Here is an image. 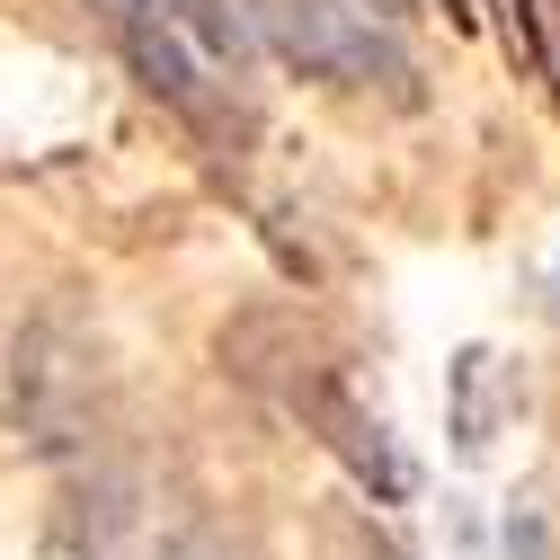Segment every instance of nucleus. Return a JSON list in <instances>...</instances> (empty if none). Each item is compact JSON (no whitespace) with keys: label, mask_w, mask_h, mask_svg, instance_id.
<instances>
[{"label":"nucleus","mask_w":560,"mask_h":560,"mask_svg":"<svg viewBox=\"0 0 560 560\" xmlns=\"http://www.w3.org/2000/svg\"><path fill=\"white\" fill-rule=\"evenodd\" d=\"M116 10L161 19L170 36H187L196 54H214L223 72H241V81H249V62H258V27H249L241 0H116Z\"/></svg>","instance_id":"nucleus-2"},{"label":"nucleus","mask_w":560,"mask_h":560,"mask_svg":"<svg viewBox=\"0 0 560 560\" xmlns=\"http://www.w3.org/2000/svg\"><path fill=\"white\" fill-rule=\"evenodd\" d=\"M258 27L276 36V54L303 62L312 81H347V90H409V62L400 45L365 19V10H338V0H249Z\"/></svg>","instance_id":"nucleus-1"},{"label":"nucleus","mask_w":560,"mask_h":560,"mask_svg":"<svg viewBox=\"0 0 560 560\" xmlns=\"http://www.w3.org/2000/svg\"><path fill=\"white\" fill-rule=\"evenodd\" d=\"M357 10H374V19H400V10H409V0H357Z\"/></svg>","instance_id":"nucleus-4"},{"label":"nucleus","mask_w":560,"mask_h":560,"mask_svg":"<svg viewBox=\"0 0 560 560\" xmlns=\"http://www.w3.org/2000/svg\"><path fill=\"white\" fill-rule=\"evenodd\" d=\"M170 560H223V551H214V542H178Z\"/></svg>","instance_id":"nucleus-3"},{"label":"nucleus","mask_w":560,"mask_h":560,"mask_svg":"<svg viewBox=\"0 0 560 560\" xmlns=\"http://www.w3.org/2000/svg\"><path fill=\"white\" fill-rule=\"evenodd\" d=\"M445 10H463V0H445Z\"/></svg>","instance_id":"nucleus-5"}]
</instances>
